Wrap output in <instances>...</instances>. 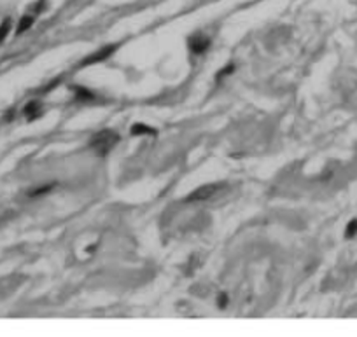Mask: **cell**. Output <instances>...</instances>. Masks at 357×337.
<instances>
[{
  "mask_svg": "<svg viewBox=\"0 0 357 337\" xmlns=\"http://www.w3.org/2000/svg\"><path fill=\"white\" fill-rule=\"evenodd\" d=\"M118 142H119V136L114 133V131L104 130L91 138V147H93L100 156H105L116 144H118Z\"/></svg>",
  "mask_w": 357,
  "mask_h": 337,
  "instance_id": "cell-1",
  "label": "cell"
},
{
  "mask_svg": "<svg viewBox=\"0 0 357 337\" xmlns=\"http://www.w3.org/2000/svg\"><path fill=\"white\" fill-rule=\"evenodd\" d=\"M222 189V184H210V186H205V187H200L198 190L191 192V196L186 198V201H203V200H208L212 198L214 194H217V190Z\"/></svg>",
  "mask_w": 357,
  "mask_h": 337,
  "instance_id": "cell-2",
  "label": "cell"
},
{
  "mask_svg": "<svg viewBox=\"0 0 357 337\" xmlns=\"http://www.w3.org/2000/svg\"><path fill=\"white\" fill-rule=\"evenodd\" d=\"M118 49V46L116 44H112V46H107V48H104V49H100L98 52H93L91 56H88L86 60H84L83 63H81L79 66H88V65H93V63H100V62H104V60H107L109 56L112 54V52Z\"/></svg>",
  "mask_w": 357,
  "mask_h": 337,
  "instance_id": "cell-3",
  "label": "cell"
},
{
  "mask_svg": "<svg viewBox=\"0 0 357 337\" xmlns=\"http://www.w3.org/2000/svg\"><path fill=\"white\" fill-rule=\"evenodd\" d=\"M210 46V40L205 35H194L189 38V49L193 54H203Z\"/></svg>",
  "mask_w": 357,
  "mask_h": 337,
  "instance_id": "cell-4",
  "label": "cell"
},
{
  "mask_svg": "<svg viewBox=\"0 0 357 337\" xmlns=\"http://www.w3.org/2000/svg\"><path fill=\"white\" fill-rule=\"evenodd\" d=\"M25 116L28 117V120H34L41 116V104L39 102H30V104L25 107Z\"/></svg>",
  "mask_w": 357,
  "mask_h": 337,
  "instance_id": "cell-5",
  "label": "cell"
},
{
  "mask_svg": "<svg viewBox=\"0 0 357 337\" xmlns=\"http://www.w3.org/2000/svg\"><path fill=\"white\" fill-rule=\"evenodd\" d=\"M132 134H137V136H140V134H151V136H154L156 134V131L153 130V128L146 126V124H133L132 128Z\"/></svg>",
  "mask_w": 357,
  "mask_h": 337,
  "instance_id": "cell-6",
  "label": "cell"
},
{
  "mask_svg": "<svg viewBox=\"0 0 357 337\" xmlns=\"http://www.w3.org/2000/svg\"><path fill=\"white\" fill-rule=\"evenodd\" d=\"M76 94H77V100H86V102H93L95 100V94L86 91L84 88H76Z\"/></svg>",
  "mask_w": 357,
  "mask_h": 337,
  "instance_id": "cell-7",
  "label": "cell"
},
{
  "mask_svg": "<svg viewBox=\"0 0 357 337\" xmlns=\"http://www.w3.org/2000/svg\"><path fill=\"white\" fill-rule=\"evenodd\" d=\"M32 23H34V18H32V16H25L23 20L20 21V24H18V34H23L25 30H28V28L32 26Z\"/></svg>",
  "mask_w": 357,
  "mask_h": 337,
  "instance_id": "cell-8",
  "label": "cell"
},
{
  "mask_svg": "<svg viewBox=\"0 0 357 337\" xmlns=\"http://www.w3.org/2000/svg\"><path fill=\"white\" fill-rule=\"evenodd\" d=\"M355 234H357V218H354V220L348 222L347 229H345V236H347V238H354Z\"/></svg>",
  "mask_w": 357,
  "mask_h": 337,
  "instance_id": "cell-9",
  "label": "cell"
},
{
  "mask_svg": "<svg viewBox=\"0 0 357 337\" xmlns=\"http://www.w3.org/2000/svg\"><path fill=\"white\" fill-rule=\"evenodd\" d=\"M9 28H11V21L6 20L2 24H0V42L4 40V38L7 37V34H9Z\"/></svg>",
  "mask_w": 357,
  "mask_h": 337,
  "instance_id": "cell-10",
  "label": "cell"
},
{
  "mask_svg": "<svg viewBox=\"0 0 357 337\" xmlns=\"http://www.w3.org/2000/svg\"><path fill=\"white\" fill-rule=\"evenodd\" d=\"M231 72H235V65H228L224 70H222V72H219V74H217V79H222V77L229 76Z\"/></svg>",
  "mask_w": 357,
  "mask_h": 337,
  "instance_id": "cell-11",
  "label": "cell"
},
{
  "mask_svg": "<svg viewBox=\"0 0 357 337\" xmlns=\"http://www.w3.org/2000/svg\"><path fill=\"white\" fill-rule=\"evenodd\" d=\"M51 189H53V186L41 187V189H37V190H32V192H30V196H39V194H44V192H48V190H51Z\"/></svg>",
  "mask_w": 357,
  "mask_h": 337,
  "instance_id": "cell-12",
  "label": "cell"
},
{
  "mask_svg": "<svg viewBox=\"0 0 357 337\" xmlns=\"http://www.w3.org/2000/svg\"><path fill=\"white\" fill-rule=\"evenodd\" d=\"M226 302H228V297L222 294V296H219V299H217V304H219V308H226Z\"/></svg>",
  "mask_w": 357,
  "mask_h": 337,
  "instance_id": "cell-13",
  "label": "cell"
}]
</instances>
